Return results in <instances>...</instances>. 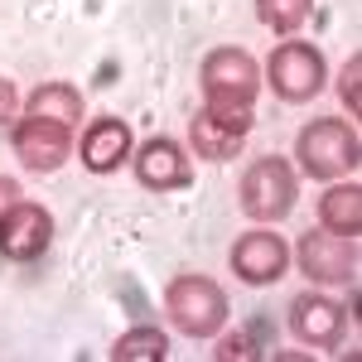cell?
I'll return each mask as SVG.
<instances>
[{
	"instance_id": "cell-14",
	"label": "cell",
	"mask_w": 362,
	"mask_h": 362,
	"mask_svg": "<svg viewBox=\"0 0 362 362\" xmlns=\"http://www.w3.org/2000/svg\"><path fill=\"white\" fill-rule=\"evenodd\" d=\"M25 116H44V121H58V126L73 131V126L83 121V92L68 87V83H44V87L29 92Z\"/></svg>"
},
{
	"instance_id": "cell-18",
	"label": "cell",
	"mask_w": 362,
	"mask_h": 362,
	"mask_svg": "<svg viewBox=\"0 0 362 362\" xmlns=\"http://www.w3.org/2000/svg\"><path fill=\"white\" fill-rule=\"evenodd\" d=\"M358 78H362V54H353L348 63H343V78H338V97H343V107H348V116H358V112H362Z\"/></svg>"
},
{
	"instance_id": "cell-5",
	"label": "cell",
	"mask_w": 362,
	"mask_h": 362,
	"mask_svg": "<svg viewBox=\"0 0 362 362\" xmlns=\"http://www.w3.org/2000/svg\"><path fill=\"white\" fill-rule=\"evenodd\" d=\"M266 78H271V92H276L280 102H314L319 92H324V83H329V63H324V54L314 49V44H305V39H285L276 54H271V63H266Z\"/></svg>"
},
{
	"instance_id": "cell-2",
	"label": "cell",
	"mask_w": 362,
	"mask_h": 362,
	"mask_svg": "<svg viewBox=\"0 0 362 362\" xmlns=\"http://www.w3.org/2000/svg\"><path fill=\"white\" fill-rule=\"evenodd\" d=\"M165 314L179 334L189 338H218L227 329V295L213 276H174L165 285Z\"/></svg>"
},
{
	"instance_id": "cell-9",
	"label": "cell",
	"mask_w": 362,
	"mask_h": 362,
	"mask_svg": "<svg viewBox=\"0 0 362 362\" xmlns=\"http://www.w3.org/2000/svg\"><path fill=\"white\" fill-rule=\"evenodd\" d=\"M232 276L242 280V285H276L285 271H290V247H285V237L280 232H242L237 242H232Z\"/></svg>"
},
{
	"instance_id": "cell-17",
	"label": "cell",
	"mask_w": 362,
	"mask_h": 362,
	"mask_svg": "<svg viewBox=\"0 0 362 362\" xmlns=\"http://www.w3.org/2000/svg\"><path fill=\"white\" fill-rule=\"evenodd\" d=\"M314 15V0H256V20L271 34H295Z\"/></svg>"
},
{
	"instance_id": "cell-3",
	"label": "cell",
	"mask_w": 362,
	"mask_h": 362,
	"mask_svg": "<svg viewBox=\"0 0 362 362\" xmlns=\"http://www.w3.org/2000/svg\"><path fill=\"white\" fill-rule=\"evenodd\" d=\"M295 155H300V169H305L309 179L334 184V179H343V174L358 169L362 140H358V131H353L348 121H338V116H319V121H309L305 131L295 136Z\"/></svg>"
},
{
	"instance_id": "cell-1",
	"label": "cell",
	"mask_w": 362,
	"mask_h": 362,
	"mask_svg": "<svg viewBox=\"0 0 362 362\" xmlns=\"http://www.w3.org/2000/svg\"><path fill=\"white\" fill-rule=\"evenodd\" d=\"M237 203H242V213H247L251 223H280L300 203V174L290 169V160H280V155H261V160H251L242 169Z\"/></svg>"
},
{
	"instance_id": "cell-6",
	"label": "cell",
	"mask_w": 362,
	"mask_h": 362,
	"mask_svg": "<svg viewBox=\"0 0 362 362\" xmlns=\"http://www.w3.org/2000/svg\"><path fill=\"white\" fill-rule=\"evenodd\" d=\"M251 126H256L251 107H203V112L189 116V145H194L198 160L223 165L247 145Z\"/></svg>"
},
{
	"instance_id": "cell-19",
	"label": "cell",
	"mask_w": 362,
	"mask_h": 362,
	"mask_svg": "<svg viewBox=\"0 0 362 362\" xmlns=\"http://www.w3.org/2000/svg\"><path fill=\"white\" fill-rule=\"evenodd\" d=\"M213 353H218V358H256V343H251L247 334H223L218 338V348H213Z\"/></svg>"
},
{
	"instance_id": "cell-4",
	"label": "cell",
	"mask_w": 362,
	"mask_h": 362,
	"mask_svg": "<svg viewBox=\"0 0 362 362\" xmlns=\"http://www.w3.org/2000/svg\"><path fill=\"white\" fill-rule=\"evenodd\" d=\"M203 107H251L261 97V63L247 49H213L198 63Z\"/></svg>"
},
{
	"instance_id": "cell-13",
	"label": "cell",
	"mask_w": 362,
	"mask_h": 362,
	"mask_svg": "<svg viewBox=\"0 0 362 362\" xmlns=\"http://www.w3.org/2000/svg\"><path fill=\"white\" fill-rule=\"evenodd\" d=\"M131 155H136V136L121 116H97L78 140V160L87 174H116Z\"/></svg>"
},
{
	"instance_id": "cell-16",
	"label": "cell",
	"mask_w": 362,
	"mask_h": 362,
	"mask_svg": "<svg viewBox=\"0 0 362 362\" xmlns=\"http://www.w3.org/2000/svg\"><path fill=\"white\" fill-rule=\"evenodd\" d=\"M165 358H169V338L165 329H150V324L126 329L112 348V362H165Z\"/></svg>"
},
{
	"instance_id": "cell-15",
	"label": "cell",
	"mask_w": 362,
	"mask_h": 362,
	"mask_svg": "<svg viewBox=\"0 0 362 362\" xmlns=\"http://www.w3.org/2000/svg\"><path fill=\"white\" fill-rule=\"evenodd\" d=\"M319 227L343 232V237H358L362 232V189L353 179L348 184H334L329 194L319 198Z\"/></svg>"
},
{
	"instance_id": "cell-12",
	"label": "cell",
	"mask_w": 362,
	"mask_h": 362,
	"mask_svg": "<svg viewBox=\"0 0 362 362\" xmlns=\"http://www.w3.org/2000/svg\"><path fill=\"white\" fill-rule=\"evenodd\" d=\"M343 329H348V314L338 300L319 295V290H305V295L290 300V334L305 348H338Z\"/></svg>"
},
{
	"instance_id": "cell-11",
	"label": "cell",
	"mask_w": 362,
	"mask_h": 362,
	"mask_svg": "<svg viewBox=\"0 0 362 362\" xmlns=\"http://www.w3.org/2000/svg\"><path fill=\"white\" fill-rule=\"evenodd\" d=\"M131 165H136V179L145 189H155V194H174V189H189L194 184V165H189L184 145L169 140V136H150L131 155Z\"/></svg>"
},
{
	"instance_id": "cell-8",
	"label": "cell",
	"mask_w": 362,
	"mask_h": 362,
	"mask_svg": "<svg viewBox=\"0 0 362 362\" xmlns=\"http://www.w3.org/2000/svg\"><path fill=\"white\" fill-rule=\"evenodd\" d=\"M10 150L20 155V165L34 169V174H54L73 160V131L58 126V121H44V116H20L10 126Z\"/></svg>"
},
{
	"instance_id": "cell-20",
	"label": "cell",
	"mask_w": 362,
	"mask_h": 362,
	"mask_svg": "<svg viewBox=\"0 0 362 362\" xmlns=\"http://www.w3.org/2000/svg\"><path fill=\"white\" fill-rule=\"evenodd\" d=\"M20 121V92L10 78H0V126H15Z\"/></svg>"
},
{
	"instance_id": "cell-7",
	"label": "cell",
	"mask_w": 362,
	"mask_h": 362,
	"mask_svg": "<svg viewBox=\"0 0 362 362\" xmlns=\"http://www.w3.org/2000/svg\"><path fill=\"white\" fill-rule=\"evenodd\" d=\"M295 261H300L305 280H314V285H348L358 276V237H343L329 227L305 232L300 247H295Z\"/></svg>"
},
{
	"instance_id": "cell-10",
	"label": "cell",
	"mask_w": 362,
	"mask_h": 362,
	"mask_svg": "<svg viewBox=\"0 0 362 362\" xmlns=\"http://www.w3.org/2000/svg\"><path fill=\"white\" fill-rule=\"evenodd\" d=\"M54 242V213L20 198L5 218H0V256L10 261H39Z\"/></svg>"
},
{
	"instance_id": "cell-21",
	"label": "cell",
	"mask_w": 362,
	"mask_h": 362,
	"mask_svg": "<svg viewBox=\"0 0 362 362\" xmlns=\"http://www.w3.org/2000/svg\"><path fill=\"white\" fill-rule=\"evenodd\" d=\"M15 203H20V184H15L10 174H0V218H5Z\"/></svg>"
}]
</instances>
